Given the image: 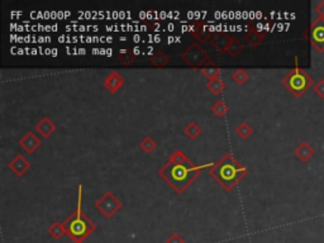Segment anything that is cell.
Here are the masks:
<instances>
[{"label":"cell","instance_id":"7","mask_svg":"<svg viewBox=\"0 0 324 243\" xmlns=\"http://www.w3.org/2000/svg\"><path fill=\"white\" fill-rule=\"evenodd\" d=\"M309 39L311 44L318 52H324V19L323 18H317L313 20L309 29Z\"/></svg>","mask_w":324,"mask_h":243},{"label":"cell","instance_id":"2","mask_svg":"<svg viewBox=\"0 0 324 243\" xmlns=\"http://www.w3.org/2000/svg\"><path fill=\"white\" fill-rule=\"evenodd\" d=\"M247 174V169L242 166L238 160L231 153H225L217 164L212 165L209 169V175L227 193L233 190Z\"/></svg>","mask_w":324,"mask_h":243},{"label":"cell","instance_id":"26","mask_svg":"<svg viewBox=\"0 0 324 243\" xmlns=\"http://www.w3.org/2000/svg\"><path fill=\"white\" fill-rule=\"evenodd\" d=\"M228 110H229L228 105H227V104H225L223 100H218L217 103H215L214 105L212 107V112L219 118L224 117V115L228 113Z\"/></svg>","mask_w":324,"mask_h":243},{"label":"cell","instance_id":"25","mask_svg":"<svg viewBox=\"0 0 324 243\" xmlns=\"http://www.w3.org/2000/svg\"><path fill=\"white\" fill-rule=\"evenodd\" d=\"M140 147L142 148V151H145L146 153H151L157 148V142L152 137H145L140 142Z\"/></svg>","mask_w":324,"mask_h":243},{"label":"cell","instance_id":"3","mask_svg":"<svg viewBox=\"0 0 324 243\" xmlns=\"http://www.w3.org/2000/svg\"><path fill=\"white\" fill-rule=\"evenodd\" d=\"M79 192L80 195L77 208L72 212L71 216L63 222L66 236L74 243H83L96 230V224L81 211V192H83L81 186H79Z\"/></svg>","mask_w":324,"mask_h":243},{"label":"cell","instance_id":"30","mask_svg":"<svg viewBox=\"0 0 324 243\" xmlns=\"http://www.w3.org/2000/svg\"><path fill=\"white\" fill-rule=\"evenodd\" d=\"M316 11L318 13L319 18H323L324 19V0H322L321 3L316 6Z\"/></svg>","mask_w":324,"mask_h":243},{"label":"cell","instance_id":"28","mask_svg":"<svg viewBox=\"0 0 324 243\" xmlns=\"http://www.w3.org/2000/svg\"><path fill=\"white\" fill-rule=\"evenodd\" d=\"M313 90L317 96H319L321 99H324V79H321L319 81L316 82V85L313 86Z\"/></svg>","mask_w":324,"mask_h":243},{"label":"cell","instance_id":"27","mask_svg":"<svg viewBox=\"0 0 324 243\" xmlns=\"http://www.w3.org/2000/svg\"><path fill=\"white\" fill-rule=\"evenodd\" d=\"M168 161L173 162V164H186V162H189L190 160L187 159V157H186V156H185V153L182 152V151L176 150L175 152H173L172 155L170 156V159H168Z\"/></svg>","mask_w":324,"mask_h":243},{"label":"cell","instance_id":"15","mask_svg":"<svg viewBox=\"0 0 324 243\" xmlns=\"http://www.w3.org/2000/svg\"><path fill=\"white\" fill-rule=\"evenodd\" d=\"M294 153L300 161L308 162L314 155H316V150H314V148L312 147L308 142H302L299 143V146H298L297 148H295Z\"/></svg>","mask_w":324,"mask_h":243},{"label":"cell","instance_id":"23","mask_svg":"<svg viewBox=\"0 0 324 243\" xmlns=\"http://www.w3.org/2000/svg\"><path fill=\"white\" fill-rule=\"evenodd\" d=\"M232 80H233L236 84L243 85L250 80V75H248V72L246 71V70H243V68H237L236 71L232 74Z\"/></svg>","mask_w":324,"mask_h":243},{"label":"cell","instance_id":"29","mask_svg":"<svg viewBox=\"0 0 324 243\" xmlns=\"http://www.w3.org/2000/svg\"><path fill=\"white\" fill-rule=\"evenodd\" d=\"M166 243H185V240L182 237H180V235H177V233H172L166 240Z\"/></svg>","mask_w":324,"mask_h":243},{"label":"cell","instance_id":"1","mask_svg":"<svg viewBox=\"0 0 324 243\" xmlns=\"http://www.w3.org/2000/svg\"><path fill=\"white\" fill-rule=\"evenodd\" d=\"M203 169L204 166H196L191 161L186 164H173V162L167 161L159 170V175L177 194H182L198 179Z\"/></svg>","mask_w":324,"mask_h":243},{"label":"cell","instance_id":"17","mask_svg":"<svg viewBox=\"0 0 324 243\" xmlns=\"http://www.w3.org/2000/svg\"><path fill=\"white\" fill-rule=\"evenodd\" d=\"M170 62V57L163 51H156L151 57V65L155 67H165Z\"/></svg>","mask_w":324,"mask_h":243},{"label":"cell","instance_id":"4","mask_svg":"<svg viewBox=\"0 0 324 243\" xmlns=\"http://www.w3.org/2000/svg\"><path fill=\"white\" fill-rule=\"evenodd\" d=\"M281 84L295 98H302L309 89L313 88L316 82H314V79L311 75L300 67L299 62H298V57H295L294 68L281 80Z\"/></svg>","mask_w":324,"mask_h":243},{"label":"cell","instance_id":"24","mask_svg":"<svg viewBox=\"0 0 324 243\" xmlns=\"http://www.w3.org/2000/svg\"><path fill=\"white\" fill-rule=\"evenodd\" d=\"M48 233H50L51 237H53L55 240H60L63 235H66L63 223H58V222H55V223L48 228Z\"/></svg>","mask_w":324,"mask_h":243},{"label":"cell","instance_id":"10","mask_svg":"<svg viewBox=\"0 0 324 243\" xmlns=\"http://www.w3.org/2000/svg\"><path fill=\"white\" fill-rule=\"evenodd\" d=\"M9 169L17 176H23L30 169V162L23 155H17L9 162Z\"/></svg>","mask_w":324,"mask_h":243},{"label":"cell","instance_id":"9","mask_svg":"<svg viewBox=\"0 0 324 243\" xmlns=\"http://www.w3.org/2000/svg\"><path fill=\"white\" fill-rule=\"evenodd\" d=\"M190 34L200 42H206L214 37L212 30L199 20H192V29L190 30Z\"/></svg>","mask_w":324,"mask_h":243},{"label":"cell","instance_id":"6","mask_svg":"<svg viewBox=\"0 0 324 243\" xmlns=\"http://www.w3.org/2000/svg\"><path fill=\"white\" fill-rule=\"evenodd\" d=\"M95 208L104 217L112 218V217L116 216L117 212L122 208V202L113 193L107 192L95 203Z\"/></svg>","mask_w":324,"mask_h":243},{"label":"cell","instance_id":"16","mask_svg":"<svg viewBox=\"0 0 324 243\" xmlns=\"http://www.w3.org/2000/svg\"><path fill=\"white\" fill-rule=\"evenodd\" d=\"M220 71H222V70H220V67L214 62V61H212L210 63H208V65L200 68V72L208 77L209 81H210V80L218 79L220 75Z\"/></svg>","mask_w":324,"mask_h":243},{"label":"cell","instance_id":"18","mask_svg":"<svg viewBox=\"0 0 324 243\" xmlns=\"http://www.w3.org/2000/svg\"><path fill=\"white\" fill-rule=\"evenodd\" d=\"M206 89H208L213 95H219V94L225 89V82L223 81L220 77H218V79H214V80H210V81H208V84H206Z\"/></svg>","mask_w":324,"mask_h":243},{"label":"cell","instance_id":"14","mask_svg":"<svg viewBox=\"0 0 324 243\" xmlns=\"http://www.w3.org/2000/svg\"><path fill=\"white\" fill-rule=\"evenodd\" d=\"M57 129L56 124L48 117H43L38 123L36 124V131L44 138H48L51 134H53Z\"/></svg>","mask_w":324,"mask_h":243},{"label":"cell","instance_id":"19","mask_svg":"<svg viewBox=\"0 0 324 243\" xmlns=\"http://www.w3.org/2000/svg\"><path fill=\"white\" fill-rule=\"evenodd\" d=\"M118 60L122 65L124 66H131L132 63H135L136 61V55L132 52V49H121L118 55Z\"/></svg>","mask_w":324,"mask_h":243},{"label":"cell","instance_id":"12","mask_svg":"<svg viewBox=\"0 0 324 243\" xmlns=\"http://www.w3.org/2000/svg\"><path fill=\"white\" fill-rule=\"evenodd\" d=\"M41 145H42L41 140H39L38 137H37L33 132H27V133L24 134V137L20 138L19 141L20 147L24 148L25 152L28 153H33Z\"/></svg>","mask_w":324,"mask_h":243},{"label":"cell","instance_id":"20","mask_svg":"<svg viewBox=\"0 0 324 243\" xmlns=\"http://www.w3.org/2000/svg\"><path fill=\"white\" fill-rule=\"evenodd\" d=\"M236 133L241 140L246 141L248 140V137L253 133V129L247 122H242V123L238 124V127L236 128Z\"/></svg>","mask_w":324,"mask_h":243},{"label":"cell","instance_id":"5","mask_svg":"<svg viewBox=\"0 0 324 243\" xmlns=\"http://www.w3.org/2000/svg\"><path fill=\"white\" fill-rule=\"evenodd\" d=\"M180 57L182 58V61H185L186 65H189L192 68H199L206 66L208 63L212 62L210 57H209L208 52L203 48L199 43H192L182 52Z\"/></svg>","mask_w":324,"mask_h":243},{"label":"cell","instance_id":"21","mask_svg":"<svg viewBox=\"0 0 324 243\" xmlns=\"http://www.w3.org/2000/svg\"><path fill=\"white\" fill-rule=\"evenodd\" d=\"M184 133L189 137L190 140H196L201 134V127L198 123H195V122H191V123H189L185 127Z\"/></svg>","mask_w":324,"mask_h":243},{"label":"cell","instance_id":"8","mask_svg":"<svg viewBox=\"0 0 324 243\" xmlns=\"http://www.w3.org/2000/svg\"><path fill=\"white\" fill-rule=\"evenodd\" d=\"M265 37H266V33L258 30L252 22L247 23V32L245 34V41L251 47H257L258 44H261L264 42Z\"/></svg>","mask_w":324,"mask_h":243},{"label":"cell","instance_id":"13","mask_svg":"<svg viewBox=\"0 0 324 243\" xmlns=\"http://www.w3.org/2000/svg\"><path fill=\"white\" fill-rule=\"evenodd\" d=\"M104 86L108 89V90L110 91L112 94H116L117 91L119 90V89L123 86L124 84V77L122 76L119 72L117 71H113L110 72L109 75H108L107 77L104 79Z\"/></svg>","mask_w":324,"mask_h":243},{"label":"cell","instance_id":"11","mask_svg":"<svg viewBox=\"0 0 324 243\" xmlns=\"http://www.w3.org/2000/svg\"><path fill=\"white\" fill-rule=\"evenodd\" d=\"M232 38H233V37L229 36L228 33H217V34H214V37L210 39V44H212V47L215 51H218L223 55V53L227 52V48H228Z\"/></svg>","mask_w":324,"mask_h":243},{"label":"cell","instance_id":"22","mask_svg":"<svg viewBox=\"0 0 324 243\" xmlns=\"http://www.w3.org/2000/svg\"><path fill=\"white\" fill-rule=\"evenodd\" d=\"M242 51H243V44H242L241 41H238L236 37H233L225 53H228L231 57H236V56L239 55Z\"/></svg>","mask_w":324,"mask_h":243}]
</instances>
